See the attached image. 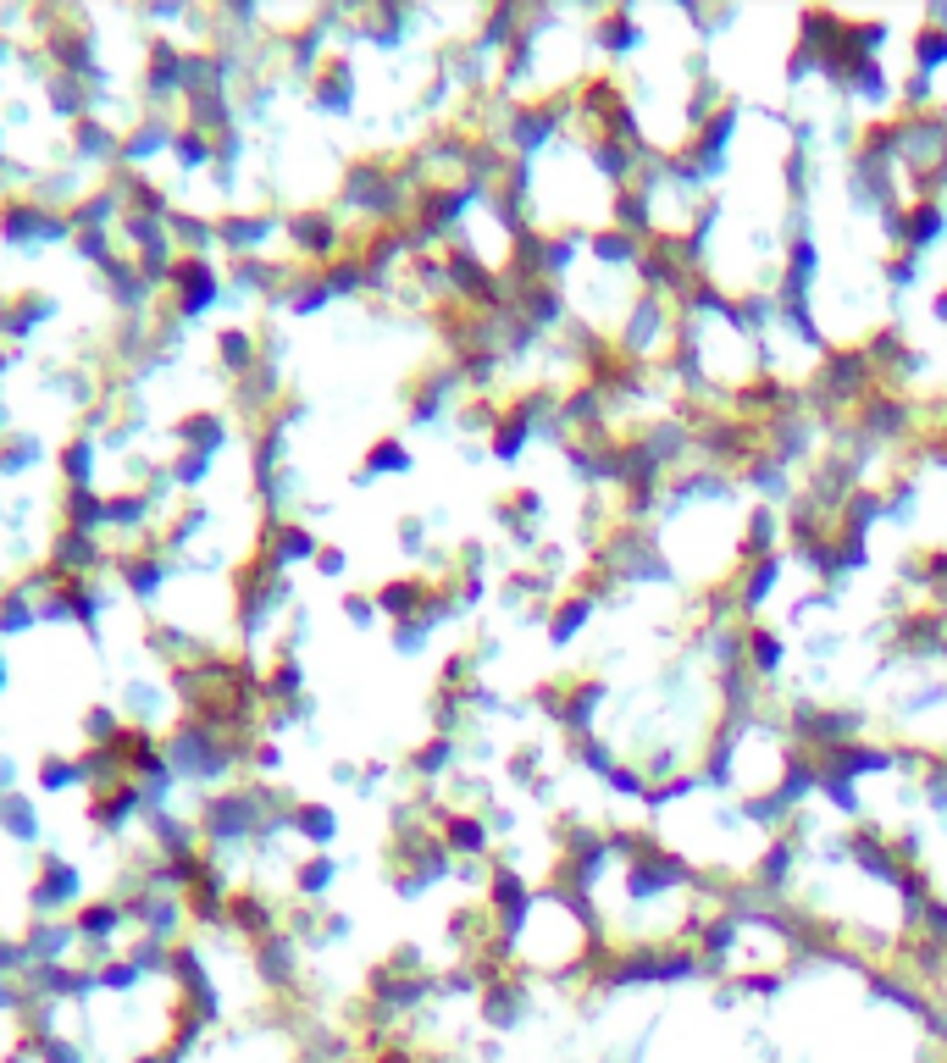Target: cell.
I'll list each match as a JSON object with an SVG mask.
<instances>
[{
    "mask_svg": "<svg viewBox=\"0 0 947 1063\" xmlns=\"http://www.w3.org/2000/svg\"><path fill=\"white\" fill-rule=\"evenodd\" d=\"M444 837H449V848H455V853H482V848H488V831H482L477 820H466V814H455V820L444 825Z\"/></svg>",
    "mask_w": 947,
    "mask_h": 1063,
    "instance_id": "obj_1",
    "label": "cell"
},
{
    "mask_svg": "<svg viewBox=\"0 0 947 1063\" xmlns=\"http://www.w3.org/2000/svg\"><path fill=\"white\" fill-rule=\"evenodd\" d=\"M776 543V515L770 510H754V521H748V543H743V554L748 560H759V554Z\"/></svg>",
    "mask_w": 947,
    "mask_h": 1063,
    "instance_id": "obj_2",
    "label": "cell"
},
{
    "mask_svg": "<svg viewBox=\"0 0 947 1063\" xmlns=\"http://www.w3.org/2000/svg\"><path fill=\"white\" fill-rule=\"evenodd\" d=\"M914 50H920V72H936V67L947 61V28L931 23L920 39H914Z\"/></svg>",
    "mask_w": 947,
    "mask_h": 1063,
    "instance_id": "obj_3",
    "label": "cell"
},
{
    "mask_svg": "<svg viewBox=\"0 0 947 1063\" xmlns=\"http://www.w3.org/2000/svg\"><path fill=\"white\" fill-rule=\"evenodd\" d=\"M582 615H588V598H571V604H565V610L554 615V643H565V637H571L576 626H582Z\"/></svg>",
    "mask_w": 947,
    "mask_h": 1063,
    "instance_id": "obj_4",
    "label": "cell"
},
{
    "mask_svg": "<svg viewBox=\"0 0 947 1063\" xmlns=\"http://www.w3.org/2000/svg\"><path fill=\"white\" fill-rule=\"evenodd\" d=\"M399 466H410V454H399V443H377L372 471H399Z\"/></svg>",
    "mask_w": 947,
    "mask_h": 1063,
    "instance_id": "obj_5",
    "label": "cell"
},
{
    "mask_svg": "<svg viewBox=\"0 0 947 1063\" xmlns=\"http://www.w3.org/2000/svg\"><path fill=\"white\" fill-rule=\"evenodd\" d=\"M936 316H942V322H947V288H942V294H936Z\"/></svg>",
    "mask_w": 947,
    "mask_h": 1063,
    "instance_id": "obj_6",
    "label": "cell"
}]
</instances>
